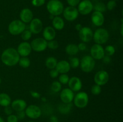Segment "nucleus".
<instances>
[{"label":"nucleus","mask_w":123,"mask_h":122,"mask_svg":"<svg viewBox=\"0 0 123 122\" xmlns=\"http://www.w3.org/2000/svg\"><path fill=\"white\" fill-rule=\"evenodd\" d=\"M20 56L16 49L14 48H8L4 50L1 56L2 63L8 67H13L18 63Z\"/></svg>","instance_id":"f257e3e1"},{"label":"nucleus","mask_w":123,"mask_h":122,"mask_svg":"<svg viewBox=\"0 0 123 122\" xmlns=\"http://www.w3.org/2000/svg\"><path fill=\"white\" fill-rule=\"evenodd\" d=\"M47 10L50 15L53 16H59L64 10V5L60 0H50L46 6Z\"/></svg>","instance_id":"f03ea898"},{"label":"nucleus","mask_w":123,"mask_h":122,"mask_svg":"<svg viewBox=\"0 0 123 122\" xmlns=\"http://www.w3.org/2000/svg\"><path fill=\"white\" fill-rule=\"evenodd\" d=\"M109 38V32L106 29L104 28H98L93 33L94 39L96 44H104L108 42Z\"/></svg>","instance_id":"7ed1b4c3"},{"label":"nucleus","mask_w":123,"mask_h":122,"mask_svg":"<svg viewBox=\"0 0 123 122\" xmlns=\"http://www.w3.org/2000/svg\"><path fill=\"white\" fill-rule=\"evenodd\" d=\"M26 29V25L20 20H14L11 22L8 26V31L12 35H18Z\"/></svg>","instance_id":"20e7f679"},{"label":"nucleus","mask_w":123,"mask_h":122,"mask_svg":"<svg viewBox=\"0 0 123 122\" xmlns=\"http://www.w3.org/2000/svg\"><path fill=\"white\" fill-rule=\"evenodd\" d=\"M95 65H96L95 60L90 55L84 56L80 61V68L84 72H91L94 69Z\"/></svg>","instance_id":"39448f33"},{"label":"nucleus","mask_w":123,"mask_h":122,"mask_svg":"<svg viewBox=\"0 0 123 122\" xmlns=\"http://www.w3.org/2000/svg\"><path fill=\"white\" fill-rule=\"evenodd\" d=\"M73 101L76 107L79 108H84L88 104V95L85 92H79L74 95Z\"/></svg>","instance_id":"423d86ee"},{"label":"nucleus","mask_w":123,"mask_h":122,"mask_svg":"<svg viewBox=\"0 0 123 122\" xmlns=\"http://www.w3.org/2000/svg\"><path fill=\"white\" fill-rule=\"evenodd\" d=\"M48 41L43 38H37L34 39L30 43L32 50L36 52H42L47 49Z\"/></svg>","instance_id":"0eeeda50"},{"label":"nucleus","mask_w":123,"mask_h":122,"mask_svg":"<svg viewBox=\"0 0 123 122\" xmlns=\"http://www.w3.org/2000/svg\"><path fill=\"white\" fill-rule=\"evenodd\" d=\"M78 6V12L82 15H88L93 10V4L90 0H83Z\"/></svg>","instance_id":"6e6552de"},{"label":"nucleus","mask_w":123,"mask_h":122,"mask_svg":"<svg viewBox=\"0 0 123 122\" xmlns=\"http://www.w3.org/2000/svg\"><path fill=\"white\" fill-rule=\"evenodd\" d=\"M62 14L66 20L69 22H73L78 17L79 13L76 7L68 6L64 8Z\"/></svg>","instance_id":"1a4fd4ad"},{"label":"nucleus","mask_w":123,"mask_h":122,"mask_svg":"<svg viewBox=\"0 0 123 122\" xmlns=\"http://www.w3.org/2000/svg\"><path fill=\"white\" fill-rule=\"evenodd\" d=\"M25 114L31 119H37L42 115V110L36 105H30L25 110Z\"/></svg>","instance_id":"9d476101"},{"label":"nucleus","mask_w":123,"mask_h":122,"mask_svg":"<svg viewBox=\"0 0 123 122\" xmlns=\"http://www.w3.org/2000/svg\"><path fill=\"white\" fill-rule=\"evenodd\" d=\"M109 80V74L107 71L104 70H101L97 72L94 75V80L96 84L100 86H104L106 84Z\"/></svg>","instance_id":"9b49d317"},{"label":"nucleus","mask_w":123,"mask_h":122,"mask_svg":"<svg viewBox=\"0 0 123 122\" xmlns=\"http://www.w3.org/2000/svg\"><path fill=\"white\" fill-rule=\"evenodd\" d=\"M91 56L94 60H101L102 59L105 54L104 48L102 45L98 44H95L91 47L90 50Z\"/></svg>","instance_id":"f8f14e48"},{"label":"nucleus","mask_w":123,"mask_h":122,"mask_svg":"<svg viewBox=\"0 0 123 122\" xmlns=\"http://www.w3.org/2000/svg\"><path fill=\"white\" fill-rule=\"evenodd\" d=\"M93 31L90 28L84 26L79 31V37L83 43H88L92 39Z\"/></svg>","instance_id":"ddd939ff"},{"label":"nucleus","mask_w":123,"mask_h":122,"mask_svg":"<svg viewBox=\"0 0 123 122\" xmlns=\"http://www.w3.org/2000/svg\"><path fill=\"white\" fill-rule=\"evenodd\" d=\"M43 22L38 18H33L30 22L29 30L33 34H38L43 31Z\"/></svg>","instance_id":"4468645a"},{"label":"nucleus","mask_w":123,"mask_h":122,"mask_svg":"<svg viewBox=\"0 0 123 122\" xmlns=\"http://www.w3.org/2000/svg\"><path fill=\"white\" fill-rule=\"evenodd\" d=\"M19 56L22 57H27L32 51L31 44L27 41H24L19 44L17 49Z\"/></svg>","instance_id":"2eb2a0df"},{"label":"nucleus","mask_w":123,"mask_h":122,"mask_svg":"<svg viewBox=\"0 0 123 122\" xmlns=\"http://www.w3.org/2000/svg\"><path fill=\"white\" fill-rule=\"evenodd\" d=\"M74 92L69 88H65L61 90L60 93V98L64 104H71L74 99Z\"/></svg>","instance_id":"dca6fc26"},{"label":"nucleus","mask_w":123,"mask_h":122,"mask_svg":"<svg viewBox=\"0 0 123 122\" xmlns=\"http://www.w3.org/2000/svg\"><path fill=\"white\" fill-rule=\"evenodd\" d=\"M68 88L73 92H79L82 87L81 80L78 77H72L69 79L68 82Z\"/></svg>","instance_id":"f3484780"},{"label":"nucleus","mask_w":123,"mask_h":122,"mask_svg":"<svg viewBox=\"0 0 123 122\" xmlns=\"http://www.w3.org/2000/svg\"><path fill=\"white\" fill-rule=\"evenodd\" d=\"M91 19L93 25L98 27L102 26L104 24L105 17L103 13L101 12L94 11L91 14Z\"/></svg>","instance_id":"a211bd4d"},{"label":"nucleus","mask_w":123,"mask_h":122,"mask_svg":"<svg viewBox=\"0 0 123 122\" xmlns=\"http://www.w3.org/2000/svg\"><path fill=\"white\" fill-rule=\"evenodd\" d=\"M19 17L20 20L24 23H30V22L33 19V13L30 8H24L20 11Z\"/></svg>","instance_id":"6ab92c4d"},{"label":"nucleus","mask_w":123,"mask_h":122,"mask_svg":"<svg viewBox=\"0 0 123 122\" xmlns=\"http://www.w3.org/2000/svg\"><path fill=\"white\" fill-rule=\"evenodd\" d=\"M56 35V31L53 27L50 26H46L43 30V37L47 41L53 40L55 38Z\"/></svg>","instance_id":"aec40b11"},{"label":"nucleus","mask_w":123,"mask_h":122,"mask_svg":"<svg viewBox=\"0 0 123 122\" xmlns=\"http://www.w3.org/2000/svg\"><path fill=\"white\" fill-rule=\"evenodd\" d=\"M70 65L68 61L66 60H61L58 62L55 69L58 71L60 74H67L70 70Z\"/></svg>","instance_id":"412c9836"},{"label":"nucleus","mask_w":123,"mask_h":122,"mask_svg":"<svg viewBox=\"0 0 123 122\" xmlns=\"http://www.w3.org/2000/svg\"><path fill=\"white\" fill-rule=\"evenodd\" d=\"M11 106L14 111H24L27 106L26 101L21 99H16L11 103Z\"/></svg>","instance_id":"4be33fe9"},{"label":"nucleus","mask_w":123,"mask_h":122,"mask_svg":"<svg viewBox=\"0 0 123 122\" xmlns=\"http://www.w3.org/2000/svg\"><path fill=\"white\" fill-rule=\"evenodd\" d=\"M52 27L55 30L60 31L63 29L65 26V23L63 19L60 16H54L52 19Z\"/></svg>","instance_id":"5701e85b"},{"label":"nucleus","mask_w":123,"mask_h":122,"mask_svg":"<svg viewBox=\"0 0 123 122\" xmlns=\"http://www.w3.org/2000/svg\"><path fill=\"white\" fill-rule=\"evenodd\" d=\"M66 53L69 56H75L79 51L78 45L74 44H69L66 47L65 49Z\"/></svg>","instance_id":"b1692460"},{"label":"nucleus","mask_w":123,"mask_h":122,"mask_svg":"<svg viewBox=\"0 0 123 122\" xmlns=\"http://www.w3.org/2000/svg\"><path fill=\"white\" fill-rule=\"evenodd\" d=\"M12 103L11 98L6 93H0V105L2 106H7L10 105Z\"/></svg>","instance_id":"393cba45"},{"label":"nucleus","mask_w":123,"mask_h":122,"mask_svg":"<svg viewBox=\"0 0 123 122\" xmlns=\"http://www.w3.org/2000/svg\"><path fill=\"white\" fill-rule=\"evenodd\" d=\"M57 63V59L55 57H53V56H49L45 61L46 67L48 68H49V69H55L56 68Z\"/></svg>","instance_id":"a878e982"},{"label":"nucleus","mask_w":123,"mask_h":122,"mask_svg":"<svg viewBox=\"0 0 123 122\" xmlns=\"http://www.w3.org/2000/svg\"><path fill=\"white\" fill-rule=\"evenodd\" d=\"M18 64L22 68H27L31 65V61L28 57H22L19 59Z\"/></svg>","instance_id":"bb28decb"},{"label":"nucleus","mask_w":123,"mask_h":122,"mask_svg":"<svg viewBox=\"0 0 123 122\" xmlns=\"http://www.w3.org/2000/svg\"><path fill=\"white\" fill-rule=\"evenodd\" d=\"M93 10L96 11H99L103 13V12L106 11V5L102 2H97L93 4Z\"/></svg>","instance_id":"cd10ccee"},{"label":"nucleus","mask_w":123,"mask_h":122,"mask_svg":"<svg viewBox=\"0 0 123 122\" xmlns=\"http://www.w3.org/2000/svg\"><path fill=\"white\" fill-rule=\"evenodd\" d=\"M20 35H21L22 39L24 41H28L29 39H31L32 33H31V32L30 30L25 29L22 32V33Z\"/></svg>","instance_id":"c85d7f7f"},{"label":"nucleus","mask_w":123,"mask_h":122,"mask_svg":"<svg viewBox=\"0 0 123 122\" xmlns=\"http://www.w3.org/2000/svg\"><path fill=\"white\" fill-rule=\"evenodd\" d=\"M68 62H69L70 67L72 68H77L80 65V60L76 57H71Z\"/></svg>","instance_id":"c756f323"},{"label":"nucleus","mask_w":123,"mask_h":122,"mask_svg":"<svg viewBox=\"0 0 123 122\" xmlns=\"http://www.w3.org/2000/svg\"><path fill=\"white\" fill-rule=\"evenodd\" d=\"M61 89H62V86L58 81H55L52 83L51 89L53 92L58 93L61 90Z\"/></svg>","instance_id":"7c9ffc66"},{"label":"nucleus","mask_w":123,"mask_h":122,"mask_svg":"<svg viewBox=\"0 0 123 122\" xmlns=\"http://www.w3.org/2000/svg\"><path fill=\"white\" fill-rule=\"evenodd\" d=\"M105 55L109 56H112L115 54V49L113 45H108L104 49Z\"/></svg>","instance_id":"2f4dec72"},{"label":"nucleus","mask_w":123,"mask_h":122,"mask_svg":"<svg viewBox=\"0 0 123 122\" xmlns=\"http://www.w3.org/2000/svg\"><path fill=\"white\" fill-rule=\"evenodd\" d=\"M70 77L67 74H61L58 76V81L61 84H67Z\"/></svg>","instance_id":"473e14b6"},{"label":"nucleus","mask_w":123,"mask_h":122,"mask_svg":"<svg viewBox=\"0 0 123 122\" xmlns=\"http://www.w3.org/2000/svg\"><path fill=\"white\" fill-rule=\"evenodd\" d=\"M70 104H64V103H63L59 106V111L62 113H67V112H69L70 109H71V106H72V105H70Z\"/></svg>","instance_id":"72a5a7b5"},{"label":"nucleus","mask_w":123,"mask_h":122,"mask_svg":"<svg viewBox=\"0 0 123 122\" xmlns=\"http://www.w3.org/2000/svg\"><path fill=\"white\" fill-rule=\"evenodd\" d=\"M58 43L54 39L48 41V43H47V47L51 50H56L58 48Z\"/></svg>","instance_id":"f704fd0d"},{"label":"nucleus","mask_w":123,"mask_h":122,"mask_svg":"<svg viewBox=\"0 0 123 122\" xmlns=\"http://www.w3.org/2000/svg\"><path fill=\"white\" fill-rule=\"evenodd\" d=\"M91 93L94 95H98L102 92V87L97 84H94L92 86L91 89Z\"/></svg>","instance_id":"c9c22d12"},{"label":"nucleus","mask_w":123,"mask_h":122,"mask_svg":"<svg viewBox=\"0 0 123 122\" xmlns=\"http://www.w3.org/2000/svg\"><path fill=\"white\" fill-rule=\"evenodd\" d=\"M117 6V2L115 0H110L108 1L107 4L106 5V9L109 11H112Z\"/></svg>","instance_id":"e433bc0d"},{"label":"nucleus","mask_w":123,"mask_h":122,"mask_svg":"<svg viewBox=\"0 0 123 122\" xmlns=\"http://www.w3.org/2000/svg\"><path fill=\"white\" fill-rule=\"evenodd\" d=\"M46 0H32L31 3L32 5L34 7H39L43 6L45 4Z\"/></svg>","instance_id":"4c0bfd02"},{"label":"nucleus","mask_w":123,"mask_h":122,"mask_svg":"<svg viewBox=\"0 0 123 122\" xmlns=\"http://www.w3.org/2000/svg\"><path fill=\"white\" fill-rule=\"evenodd\" d=\"M18 118L17 117L16 115L15 114H10L8 116L7 118V122H18Z\"/></svg>","instance_id":"58836bf2"},{"label":"nucleus","mask_w":123,"mask_h":122,"mask_svg":"<svg viewBox=\"0 0 123 122\" xmlns=\"http://www.w3.org/2000/svg\"><path fill=\"white\" fill-rule=\"evenodd\" d=\"M60 75V73L58 72V71L56 69H50V72H49V75L52 78H55L58 77Z\"/></svg>","instance_id":"ea45409f"},{"label":"nucleus","mask_w":123,"mask_h":122,"mask_svg":"<svg viewBox=\"0 0 123 122\" xmlns=\"http://www.w3.org/2000/svg\"><path fill=\"white\" fill-rule=\"evenodd\" d=\"M67 1L69 6L76 7L79 4V2H80V0H67Z\"/></svg>","instance_id":"a19ab883"},{"label":"nucleus","mask_w":123,"mask_h":122,"mask_svg":"<svg viewBox=\"0 0 123 122\" xmlns=\"http://www.w3.org/2000/svg\"><path fill=\"white\" fill-rule=\"evenodd\" d=\"M13 108H12V106H10V105L5 106L4 107V112L6 113V114L7 115V116L12 114H13Z\"/></svg>","instance_id":"79ce46f5"},{"label":"nucleus","mask_w":123,"mask_h":122,"mask_svg":"<svg viewBox=\"0 0 123 122\" xmlns=\"http://www.w3.org/2000/svg\"><path fill=\"white\" fill-rule=\"evenodd\" d=\"M16 116L18 117V120H23L26 116V114H25V110L24 111H18L17 112Z\"/></svg>","instance_id":"37998d69"},{"label":"nucleus","mask_w":123,"mask_h":122,"mask_svg":"<svg viewBox=\"0 0 123 122\" xmlns=\"http://www.w3.org/2000/svg\"><path fill=\"white\" fill-rule=\"evenodd\" d=\"M78 49H79V51H85L87 49V46H86V43H80L78 45Z\"/></svg>","instance_id":"c03bdc74"},{"label":"nucleus","mask_w":123,"mask_h":122,"mask_svg":"<svg viewBox=\"0 0 123 122\" xmlns=\"http://www.w3.org/2000/svg\"><path fill=\"white\" fill-rule=\"evenodd\" d=\"M102 61H103V63H106V64H109L111 62V56H107V55H105L104 57L102 58Z\"/></svg>","instance_id":"a18cd8bd"},{"label":"nucleus","mask_w":123,"mask_h":122,"mask_svg":"<svg viewBox=\"0 0 123 122\" xmlns=\"http://www.w3.org/2000/svg\"><path fill=\"white\" fill-rule=\"evenodd\" d=\"M31 96L35 98H39L40 97V94L36 92H31Z\"/></svg>","instance_id":"49530a36"},{"label":"nucleus","mask_w":123,"mask_h":122,"mask_svg":"<svg viewBox=\"0 0 123 122\" xmlns=\"http://www.w3.org/2000/svg\"><path fill=\"white\" fill-rule=\"evenodd\" d=\"M82 27H83V26H82L81 24L78 23V24H77V25H76V26H75V29L77 30V31H78V32H79V31H80V30L82 28Z\"/></svg>","instance_id":"de8ad7c7"},{"label":"nucleus","mask_w":123,"mask_h":122,"mask_svg":"<svg viewBox=\"0 0 123 122\" xmlns=\"http://www.w3.org/2000/svg\"><path fill=\"white\" fill-rule=\"evenodd\" d=\"M123 19L121 20V31H120V33H121V35L123 36Z\"/></svg>","instance_id":"09e8293b"},{"label":"nucleus","mask_w":123,"mask_h":122,"mask_svg":"<svg viewBox=\"0 0 123 122\" xmlns=\"http://www.w3.org/2000/svg\"><path fill=\"white\" fill-rule=\"evenodd\" d=\"M0 122H5L3 118L1 117V116H0Z\"/></svg>","instance_id":"8fccbe9b"},{"label":"nucleus","mask_w":123,"mask_h":122,"mask_svg":"<svg viewBox=\"0 0 123 122\" xmlns=\"http://www.w3.org/2000/svg\"><path fill=\"white\" fill-rule=\"evenodd\" d=\"M1 78H0V84H1Z\"/></svg>","instance_id":"3c124183"},{"label":"nucleus","mask_w":123,"mask_h":122,"mask_svg":"<svg viewBox=\"0 0 123 122\" xmlns=\"http://www.w3.org/2000/svg\"><path fill=\"white\" fill-rule=\"evenodd\" d=\"M33 122V121H30V122Z\"/></svg>","instance_id":"603ef678"},{"label":"nucleus","mask_w":123,"mask_h":122,"mask_svg":"<svg viewBox=\"0 0 123 122\" xmlns=\"http://www.w3.org/2000/svg\"><path fill=\"white\" fill-rule=\"evenodd\" d=\"M115 1H118V0H115Z\"/></svg>","instance_id":"864d4df0"}]
</instances>
